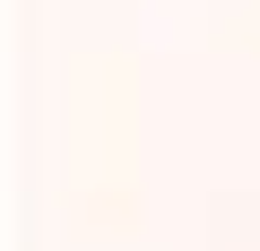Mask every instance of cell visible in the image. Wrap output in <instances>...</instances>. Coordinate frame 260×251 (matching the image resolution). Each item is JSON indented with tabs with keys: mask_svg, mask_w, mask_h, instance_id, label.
Returning a JSON list of instances; mask_svg holds the SVG:
<instances>
[]
</instances>
